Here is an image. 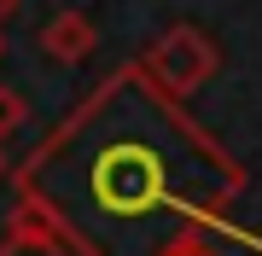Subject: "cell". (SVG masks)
<instances>
[{"mask_svg":"<svg viewBox=\"0 0 262 256\" xmlns=\"http://www.w3.org/2000/svg\"><path fill=\"white\" fill-rule=\"evenodd\" d=\"M251 175L175 99L146 58L117 64L12 169V192L47 210L76 256H163L233 221Z\"/></svg>","mask_w":262,"mask_h":256,"instance_id":"1","label":"cell"},{"mask_svg":"<svg viewBox=\"0 0 262 256\" xmlns=\"http://www.w3.org/2000/svg\"><path fill=\"white\" fill-rule=\"evenodd\" d=\"M140 58H146L151 76H158V87H169L175 99H192L198 87L215 82V70H222V47H215V35L198 29V24H169Z\"/></svg>","mask_w":262,"mask_h":256,"instance_id":"2","label":"cell"},{"mask_svg":"<svg viewBox=\"0 0 262 256\" xmlns=\"http://www.w3.org/2000/svg\"><path fill=\"white\" fill-rule=\"evenodd\" d=\"M0 256H76V250L64 245V233L47 221L41 204L18 198L12 216H6V233H0Z\"/></svg>","mask_w":262,"mask_h":256,"instance_id":"3","label":"cell"},{"mask_svg":"<svg viewBox=\"0 0 262 256\" xmlns=\"http://www.w3.org/2000/svg\"><path fill=\"white\" fill-rule=\"evenodd\" d=\"M35 47L47 53L53 64H82V58H94V47H99V24L88 18L82 6H64V12H53V18L41 24Z\"/></svg>","mask_w":262,"mask_h":256,"instance_id":"4","label":"cell"},{"mask_svg":"<svg viewBox=\"0 0 262 256\" xmlns=\"http://www.w3.org/2000/svg\"><path fill=\"white\" fill-rule=\"evenodd\" d=\"M24 123H29V99L18 94V87H6V82H0V140H12Z\"/></svg>","mask_w":262,"mask_h":256,"instance_id":"5","label":"cell"},{"mask_svg":"<svg viewBox=\"0 0 262 256\" xmlns=\"http://www.w3.org/2000/svg\"><path fill=\"white\" fill-rule=\"evenodd\" d=\"M163 256H222V245H215V233H187V239H175Z\"/></svg>","mask_w":262,"mask_h":256,"instance_id":"6","label":"cell"},{"mask_svg":"<svg viewBox=\"0 0 262 256\" xmlns=\"http://www.w3.org/2000/svg\"><path fill=\"white\" fill-rule=\"evenodd\" d=\"M18 6H24V0H0V24H6V18H18Z\"/></svg>","mask_w":262,"mask_h":256,"instance_id":"7","label":"cell"},{"mask_svg":"<svg viewBox=\"0 0 262 256\" xmlns=\"http://www.w3.org/2000/svg\"><path fill=\"white\" fill-rule=\"evenodd\" d=\"M12 175V163H6V140H0V180H6Z\"/></svg>","mask_w":262,"mask_h":256,"instance_id":"8","label":"cell"},{"mask_svg":"<svg viewBox=\"0 0 262 256\" xmlns=\"http://www.w3.org/2000/svg\"><path fill=\"white\" fill-rule=\"evenodd\" d=\"M0 53H6V35H0Z\"/></svg>","mask_w":262,"mask_h":256,"instance_id":"9","label":"cell"}]
</instances>
